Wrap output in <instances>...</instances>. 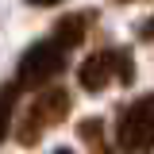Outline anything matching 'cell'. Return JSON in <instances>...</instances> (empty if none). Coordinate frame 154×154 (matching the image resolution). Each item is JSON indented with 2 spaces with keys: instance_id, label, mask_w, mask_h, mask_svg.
<instances>
[{
  "instance_id": "1",
  "label": "cell",
  "mask_w": 154,
  "mask_h": 154,
  "mask_svg": "<svg viewBox=\"0 0 154 154\" xmlns=\"http://www.w3.org/2000/svg\"><path fill=\"white\" fill-rule=\"evenodd\" d=\"M66 66H69V46H62L54 35L38 38L35 46H27L23 58H19L16 66V85L19 93H35V89H46L54 77L66 73Z\"/></svg>"
},
{
  "instance_id": "2",
  "label": "cell",
  "mask_w": 154,
  "mask_h": 154,
  "mask_svg": "<svg viewBox=\"0 0 154 154\" xmlns=\"http://www.w3.org/2000/svg\"><path fill=\"white\" fill-rule=\"evenodd\" d=\"M69 112H73V96L66 89H35V100L23 108V116L16 123V143L19 146H35L50 127L69 119Z\"/></svg>"
},
{
  "instance_id": "3",
  "label": "cell",
  "mask_w": 154,
  "mask_h": 154,
  "mask_svg": "<svg viewBox=\"0 0 154 154\" xmlns=\"http://www.w3.org/2000/svg\"><path fill=\"white\" fill-rule=\"evenodd\" d=\"M116 150L154 154V93H143L116 108Z\"/></svg>"
},
{
  "instance_id": "4",
  "label": "cell",
  "mask_w": 154,
  "mask_h": 154,
  "mask_svg": "<svg viewBox=\"0 0 154 154\" xmlns=\"http://www.w3.org/2000/svg\"><path fill=\"white\" fill-rule=\"evenodd\" d=\"M135 81V58L127 46H104L93 50L77 66V85L85 93H100L108 85H131Z\"/></svg>"
},
{
  "instance_id": "5",
  "label": "cell",
  "mask_w": 154,
  "mask_h": 154,
  "mask_svg": "<svg viewBox=\"0 0 154 154\" xmlns=\"http://www.w3.org/2000/svg\"><path fill=\"white\" fill-rule=\"evenodd\" d=\"M96 19H100L96 12H69V16H62L54 27H50V35H54L62 46L77 50V46H81V42L96 31Z\"/></svg>"
},
{
  "instance_id": "6",
  "label": "cell",
  "mask_w": 154,
  "mask_h": 154,
  "mask_svg": "<svg viewBox=\"0 0 154 154\" xmlns=\"http://www.w3.org/2000/svg\"><path fill=\"white\" fill-rule=\"evenodd\" d=\"M77 135H81V143L89 146V154H116V146L108 143V135H104V123L89 116V119H81L77 123Z\"/></svg>"
},
{
  "instance_id": "7",
  "label": "cell",
  "mask_w": 154,
  "mask_h": 154,
  "mask_svg": "<svg viewBox=\"0 0 154 154\" xmlns=\"http://www.w3.org/2000/svg\"><path fill=\"white\" fill-rule=\"evenodd\" d=\"M16 96H19L16 85H4V89H0V143L8 139V127H12V108H16Z\"/></svg>"
},
{
  "instance_id": "8",
  "label": "cell",
  "mask_w": 154,
  "mask_h": 154,
  "mask_svg": "<svg viewBox=\"0 0 154 154\" xmlns=\"http://www.w3.org/2000/svg\"><path fill=\"white\" fill-rule=\"evenodd\" d=\"M139 35H143V42H154V16L143 23V31H139Z\"/></svg>"
},
{
  "instance_id": "9",
  "label": "cell",
  "mask_w": 154,
  "mask_h": 154,
  "mask_svg": "<svg viewBox=\"0 0 154 154\" xmlns=\"http://www.w3.org/2000/svg\"><path fill=\"white\" fill-rule=\"evenodd\" d=\"M27 4H35V8H50V4H66V0H27Z\"/></svg>"
},
{
  "instance_id": "10",
  "label": "cell",
  "mask_w": 154,
  "mask_h": 154,
  "mask_svg": "<svg viewBox=\"0 0 154 154\" xmlns=\"http://www.w3.org/2000/svg\"><path fill=\"white\" fill-rule=\"evenodd\" d=\"M54 154H73V150H66V146H58V150H54Z\"/></svg>"
},
{
  "instance_id": "11",
  "label": "cell",
  "mask_w": 154,
  "mask_h": 154,
  "mask_svg": "<svg viewBox=\"0 0 154 154\" xmlns=\"http://www.w3.org/2000/svg\"><path fill=\"white\" fill-rule=\"evenodd\" d=\"M119 4H131V0H119Z\"/></svg>"
}]
</instances>
